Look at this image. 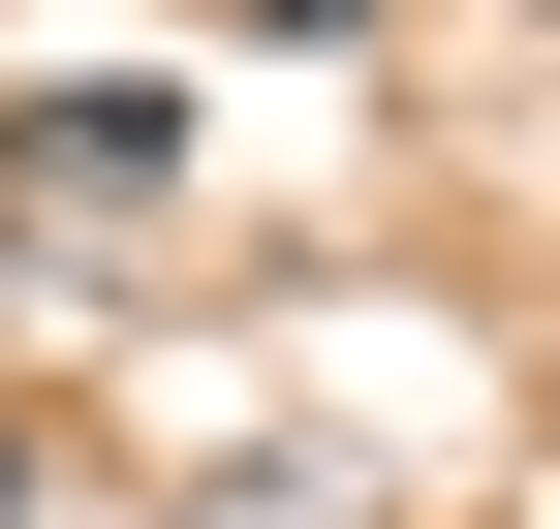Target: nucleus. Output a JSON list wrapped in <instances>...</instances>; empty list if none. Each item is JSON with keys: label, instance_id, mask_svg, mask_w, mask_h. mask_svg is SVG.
<instances>
[{"label": "nucleus", "instance_id": "obj_1", "mask_svg": "<svg viewBox=\"0 0 560 529\" xmlns=\"http://www.w3.org/2000/svg\"><path fill=\"white\" fill-rule=\"evenodd\" d=\"M187 187V62H32V94H0V281H32V249H125Z\"/></svg>", "mask_w": 560, "mask_h": 529}, {"label": "nucleus", "instance_id": "obj_2", "mask_svg": "<svg viewBox=\"0 0 560 529\" xmlns=\"http://www.w3.org/2000/svg\"><path fill=\"white\" fill-rule=\"evenodd\" d=\"M219 32H280V62H374V0H219Z\"/></svg>", "mask_w": 560, "mask_h": 529}, {"label": "nucleus", "instance_id": "obj_3", "mask_svg": "<svg viewBox=\"0 0 560 529\" xmlns=\"http://www.w3.org/2000/svg\"><path fill=\"white\" fill-rule=\"evenodd\" d=\"M0 529H62V436H32V405H0Z\"/></svg>", "mask_w": 560, "mask_h": 529}]
</instances>
